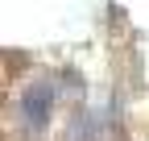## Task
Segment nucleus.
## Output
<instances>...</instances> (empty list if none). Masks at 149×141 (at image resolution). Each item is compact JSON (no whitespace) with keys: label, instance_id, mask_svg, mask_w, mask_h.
<instances>
[{"label":"nucleus","instance_id":"1","mask_svg":"<svg viewBox=\"0 0 149 141\" xmlns=\"http://www.w3.org/2000/svg\"><path fill=\"white\" fill-rule=\"evenodd\" d=\"M50 108H54V83H50V79L29 83L25 91H21V100H17V116H21V125H25L29 133H42V129H46Z\"/></svg>","mask_w":149,"mask_h":141}]
</instances>
